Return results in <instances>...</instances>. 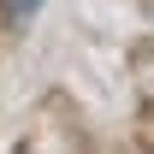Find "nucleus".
Listing matches in <instances>:
<instances>
[{"label":"nucleus","instance_id":"obj_1","mask_svg":"<svg viewBox=\"0 0 154 154\" xmlns=\"http://www.w3.org/2000/svg\"><path fill=\"white\" fill-rule=\"evenodd\" d=\"M36 6H42V0H12V6H6V12H12V24H18L24 12H36Z\"/></svg>","mask_w":154,"mask_h":154}]
</instances>
